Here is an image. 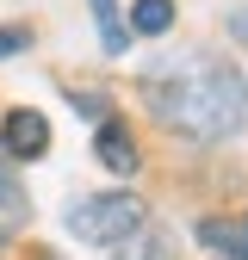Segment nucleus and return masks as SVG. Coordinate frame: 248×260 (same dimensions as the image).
I'll list each match as a JSON object with an SVG mask.
<instances>
[{"mask_svg": "<svg viewBox=\"0 0 248 260\" xmlns=\"http://www.w3.org/2000/svg\"><path fill=\"white\" fill-rule=\"evenodd\" d=\"M143 106L162 130H180L193 143H230L248 130V75L224 56L180 50L143 69Z\"/></svg>", "mask_w": 248, "mask_h": 260, "instance_id": "1", "label": "nucleus"}, {"mask_svg": "<svg viewBox=\"0 0 248 260\" xmlns=\"http://www.w3.org/2000/svg\"><path fill=\"white\" fill-rule=\"evenodd\" d=\"M69 236L87 248H124L137 230H149V205L137 192H87V199L69 205Z\"/></svg>", "mask_w": 248, "mask_h": 260, "instance_id": "2", "label": "nucleus"}, {"mask_svg": "<svg viewBox=\"0 0 248 260\" xmlns=\"http://www.w3.org/2000/svg\"><path fill=\"white\" fill-rule=\"evenodd\" d=\"M50 149V118L31 112V106H13L7 124H0V155L7 161H38Z\"/></svg>", "mask_w": 248, "mask_h": 260, "instance_id": "3", "label": "nucleus"}, {"mask_svg": "<svg viewBox=\"0 0 248 260\" xmlns=\"http://www.w3.org/2000/svg\"><path fill=\"white\" fill-rule=\"evenodd\" d=\"M93 155H100V168L106 174H137V137H131V124L124 118H106L100 130H93Z\"/></svg>", "mask_w": 248, "mask_h": 260, "instance_id": "4", "label": "nucleus"}, {"mask_svg": "<svg viewBox=\"0 0 248 260\" xmlns=\"http://www.w3.org/2000/svg\"><path fill=\"white\" fill-rule=\"evenodd\" d=\"M25 223H31V199H25V186H19V174H13V161L0 155V248H7Z\"/></svg>", "mask_w": 248, "mask_h": 260, "instance_id": "5", "label": "nucleus"}, {"mask_svg": "<svg viewBox=\"0 0 248 260\" xmlns=\"http://www.w3.org/2000/svg\"><path fill=\"white\" fill-rule=\"evenodd\" d=\"M199 242H205L217 260H248V230H242V223H217V217H205V223H199Z\"/></svg>", "mask_w": 248, "mask_h": 260, "instance_id": "6", "label": "nucleus"}, {"mask_svg": "<svg viewBox=\"0 0 248 260\" xmlns=\"http://www.w3.org/2000/svg\"><path fill=\"white\" fill-rule=\"evenodd\" d=\"M168 25H174V0H131V25H124V31H137V38H162Z\"/></svg>", "mask_w": 248, "mask_h": 260, "instance_id": "7", "label": "nucleus"}, {"mask_svg": "<svg viewBox=\"0 0 248 260\" xmlns=\"http://www.w3.org/2000/svg\"><path fill=\"white\" fill-rule=\"evenodd\" d=\"M93 25H100L106 56H124V50H131V31H124V19H118V0H93Z\"/></svg>", "mask_w": 248, "mask_h": 260, "instance_id": "8", "label": "nucleus"}, {"mask_svg": "<svg viewBox=\"0 0 248 260\" xmlns=\"http://www.w3.org/2000/svg\"><path fill=\"white\" fill-rule=\"evenodd\" d=\"M118 260H174V236L168 230H137L118 248Z\"/></svg>", "mask_w": 248, "mask_h": 260, "instance_id": "9", "label": "nucleus"}, {"mask_svg": "<svg viewBox=\"0 0 248 260\" xmlns=\"http://www.w3.org/2000/svg\"><path fill=\"white\" fill-rule=\"evenodd\" d=\"M19 50H31V31L25 25H0V56H19Z\"/></svg>", "mask_w": 248, "mask_h": 260, "instance_id": "10", "label": "nucleus"}, {"mask_svg": "<svg viewBox=\"0 0 248 260\" xmlns=\"http://www.w3.org/2000/svg\"><path fill=\"white\" fill-rule=\"evenodd\" d=\"M242 230H248V223H242Z\"/></svg>", "mask_w": 248, "mask_h": 260, "instance_id": "11", "label": "nucleus"}]
</instances>
